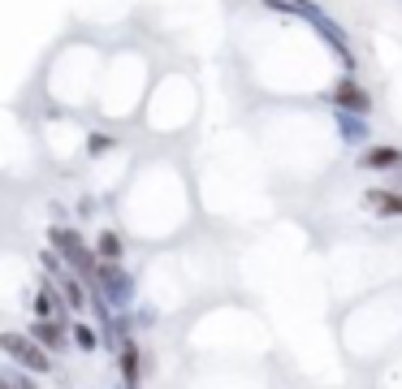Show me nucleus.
<instances>
[{
  "label": "nucleus",
  "instance_id": "f257e3e1",
  "mask_svg": "<svg viewBox=\"0 0 402 389\" xmlns=\"http://www.w3.org/2000/svg\"><path fill=\"white\" fill-rule=\"evenodd\" d=\"M0 346H5V355L18 363V368H26V372H52V359H48V351L35 342V338H22V333H5L0 338Z\"/></svg>",
  "mask_w": 402,
  "mask_h": 389
},
{
  "label": "nucleus",
  "instance_id": "f03ea898",
  "mask_svg": "<svg viewBox=\"0 0 402 389\" xmlns=\"http://www.w3.org/2000/svg\"><path fill=\"white\" fill-rule=\"evenodd\" d=\"M333 104L342 108V113H351V117H364L368 108H372V95L351 78V74H342L337 78V87H333Z\"/></svg>",
  "mask_w": 402,
  "mask_h": 389
},
{
  "label": "nucleus",
  "instance_id": "7ed1b4c3",
  "mask_svg": "<svg viewBox=\"0 0 402 389\" xmlns=\"http://www.w3.org/2000/svg\"><path fill=\"white\" fill-rule=\"evenodd\" d=\"M52 247H61V251H65V260H70L78 272H91V268H95V260L83 251V243H78V234H74V230H52Z\"/></svg>",
  "mask_w": 402,
  "mask_h": 389
},
{
  "label": "nucleus",
  "instance_id": "20e7f679",
  "mask_svg": "<svg viewBox=\"0 0 402 389\" xmlns=\"http://www.w3.org/2000/svg\"><path fill=\"white\" fill-rule=\"evenodd\" d=\"M359 164L364 169H402V151L398 147H368Z\"/></svg>",
  "mask_w": 402,
  "mask_h": 389
},
{
  "label": "nucleus",
  "instance_id": "39448f33",
  "mask_svg": "<svg viewBox=\"0 0 402 389\" xmlns=\"http://www.w3.org/2000/svg\"><path fill=\"white\" fill-rule=\"evenodd\" d=\"M31 338H35L43 351H61V346H65V333H61V324H52V320H35Z\"/></svg>",
  "mask_w": 402,
  "mask_h": 389
},
{
  "label": "nucleus",
  "instance_id": "423d86ee",
  "mask_svg": "<svg viewBox=\"0 0 402 389\" xmlns=\"http://www.w3.org/2000/svg\"><path fill=\"white\" fill-rule=\"evenodd\" d=\"M368 208H376L381 216H402V195H393V191H368Z\"/></svg>",
  "mask_w": 402,
  "mask_h": 389
},
{
  "label": "nucleus",
  "instance_id": "0eeeda50",
  "mask_svg": "<svg viewBox=\"0 0 402 389\" xmlns=\"http://www.w3.org/2000/svg\"><path fill=\"white\" fill-rule=\"evenodd\" d=\"M122 372H126V389H139V346L130 338L122 342Z\"/></svg>",
  "mask_w": 402,
  "mask_h": 389
},
{
  "label": "nucleus",
  "instance_id": "6e6552de",
  "mask_svg": "<svg viewBox=\"0 0 402 389\" xmlns=\"http://www.w3.org/2000/svg\"><path fill=\"white\" fill-rule=\"evenodd\" d=\"M100 255H104L108 264H117V260H122V243H117V234H112V230L100 234Z\"/></svg>",
  "mask_w": 402,
  "mask_h": 389
},
{
  "label": "nucleus",
  "instance_id": "1a4fd4ad",
  "mask_svg": "<svg viewBox=\"0 0 402 389\" xmlns=\"http://www.w3.org/2000/svg\"><path fill=\"white\" fill-rule=\"evenodd\" d=\"M61 294H65V303H70L74 311H78V307L87 303V294H83V286L74 282V277H61Z\"/></svg>",
  "mask_w": 402,
  "mask_h": 389
},
{
  "label": "nucleus",
  "instance_id": "9d476101",
  "mask_svg": "<svg viewBox=\"0 0 402 389\" xmlns=\"http://www.w3.org/2000/svg\"><path fill=\"white\" fill-rule=\"evenodd\" d=\"M74 346H78V351H95V346H100V338H95L91 324H74Z\"/></svg>",
  "mask_w": 402,
  "mask_h": 389
},
{
  "label": "nucleus",
  "instance_id": "9b49d317",
  "mask_svg": "<svg viewBox=\"0 0 402 389\" xmlns=\"http://www.w3.org/2000/svg\"><path fill=\"white\" fill-rule=\"evenodd\" d=\"M337 122H342V134H347V139H364V134H368V126H364L359 117H351V113H342Z\"/></svg>",
  "mask_w": 402,
  "mask_h": 389
},
{
  "label": "nucleus",
  "instance_id": "f8f14e48",
  "mask_svg": "<svg viewBox=\"0 0 402 389\" xmlns=\"http://www.w3.org/2000/svg\"><path fill=\"white\" fill-rule=\"evenodd\" d=\"M35 316H39V320H48V316H52V290H43V294L35 299Z\"/></svg>",
  "mask_w": 402,
  "mask_h": 389
}]
</instances>
